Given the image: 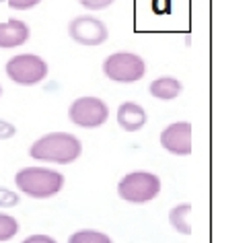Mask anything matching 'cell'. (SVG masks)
Wrapping results in <instances>:
<instances>
[{"instance_id":"cell-13","label":"cell","mask_w":251,"mask_h":243,"mask_svg":"<svg viewBox=\"0 0 251 243\" xmlns=\"http://www.w3.org/2000/svg\"><path fill=\"white\" fill-rule=\"evenodd\" d=\"M68 243H113L109 235L101 233V231H93V229H82L76 231L68 237Z\"/></svg>"},{"instance_id":"cell-18","label":"cell","mask_w":251,"mask_h":243,"mask_svg":"<svg viewBox=\"0 0 251 243\" xmlns=\"http://www.w3.org/2000/svg\"><path fill=\"white\" fill-rule=\"evenodd\" d=\"M15 134H17V128L13 124L0 120V140H8V138H13Z\"/></svg>"},{"instance_id":"cell-1","label":"cell","mask_w":251,"mask_h":243,"mask_svg":"<svg viewBox=\"0 0 251 243\" xmlns=\"http://www.w3.org/2000/svg\"><path fill=\"white\" fill-rule=\"evenodd\" d=\"M82 153V144L75 134L68 132H50L37 138L29 146V157L35 161L68 165L75 163Z\"/></svg>"},{"instance_id":"cell-7","label":"cell","mask_w":251,"mask_h":243,"mask_svg":"<svg viewBox=\"0 0 251 243\" xmlns=\"http://www.w3.org/2000/svg\"><path fill=\"white\" fill-rule=\"evenodd\" d=\"M68 35L80 46H101L109 37L107 25L97 17H75L68 25Z\"/></svg>"},{"instance_id":"cell-11","label":"cell","mask_w":251,"mask_h":243,"mask_svg":"<svg viewBox=\"0 0 251 243\" xmlns=\"http://www.w3.org/2000/svg\"><path fill=\"white\" fill-rule=\"evenodd\" d=\"M151 95L154 99H161V101H173L177 99L181 95L183 91V84L173 79V77H161V79H156L151 82V87H149Z\"/></svg>"},{"instance_id":"cell-20","label":"cell","mask_w":251,"mask_h":243,"mask_svg":"<svg viewBox=\"0 0 251 243\" xmlns=\"http://www.w3.org/2000/svg\"><path fill=\"white\" fill-rule=\"evenodd\" d=\"M0 95H2V87H0Z\"/></svg>"},{"instance_id":"cell-10","label":"cell","mask_w":251,"mask_h":243,"mask_svg":"<svg viewBox=\"0 0 251 243\" xmlns=\"http://www.w3.org/2000/svg\"><path fill=\"white\" fill-rule=\"evenodd\" d=\"M146 122H149V115H146L142 105L134 103V101H126L118 108V124L122 130L138 132L146 126Z\"/></svg>"},{"instance_id":"cell-15","label":"cell","mask_w":251,"mask_h":243,"mask_svg":"<svg viewBox=\"0 0 251 243\" xmlns=\"http://www.w3.org/2000/svg\"><path fill=\"white\" fill-rule=\"evenodd\" d=\"M21 202L19 194H15L13 189H6V188H0V208H13Z\"/></svg>"},{"instance_id":"cell-4","label":"cell","mask_w":251,"mask_h":243,"mask_svg":"<svg viewBox=\"0 0 251 243\" xmlns=\"http://www.w3.org/2000/svg\"><path fill=\"white\" fill-rule=\"evenodd\" d=\"M103 75L113 82H138L146 75V62L132 52H116L103 62Z\"/></svg>"},{"instance_id":"cell-21","label":"cell","mask_w":251,"mask_h":243,"mask_svg":"<svg viewBox=\"0 0 251 243\" xmlns=\"http://www.w3.org/2000/svg\"><path fill=\"white\" fill-rule=\"evenodd\" d=\"M0 2H4V0H0Z\"/></svg>"},{"instance_id":"cell-3","label":"cell","mask_w":251,"mask_h":243,"mask_svg":"<svg viewBox=\"0 0 251 243\" xmlns=\"http://www.w3.org/2000/svg\"><path fill=\"white\" fill-rule=\"evenodd\" d=\"M118 194L130 204H146L161 194V179L149 171H132L120 179Z\"/></svg>"},{"instance_id":"cell-17","label":"cell","mask_w":251,"mask_h":243,"mask_svg":"<svg viewBox=\"0 0 251 243\" xmlns=\"http://www.w3.org/2000/svg\"><path fill=\"white\" fill-rule=\"evenodd\" d=\"M6 2L13 10H29V8L37 6L41 0H6Z\"/></svg>"},{"instance_id":"cell-2","label":"cell","mask_w":251,"mask_h":243,"mask_svg":"<svg viewBox=\"0 0 251 243\" xmlns=\"http://www.w3.org/2000/svg\"><path fill=\"white\" fill-rule=\"evenodd\" d=\"M64 175L48 167H23L15 175V186L29 198L46 200L62 192Z\"/></svg>"},{"instance_id":"cell-14","label":"cell","mask_w":251,"mask_h":243,"mask_svg":"<svg viewBox=\"0 0 251 243\" xmlns=\"http://www.w3.org/2000/svg\"><path fill=\"white\" fill-rule=\"evenodd\" d=\"M19 233V223L15 216L10 215H0V243L10 241Z\"/></svg>"},{"instance_id":"cell-16","label":"cell","mask_w":251,"mask_h":243,"mask_svg":"<svg viewBox=\"0 0 251 243\" xmlns=\"http://www.w3.org/2000/svg\"><path fill=\"white\" fill-rule=\"evenodd\" d=\"M78 2L85 8H89V10H103V8L111 6L116 0H78Z\"/></svg>"},{"instance_id":"cell-12","label":"cell","mask_w":251,"mask_h":243,"mask_svg":"<svg viewBox=\"0 0 251 243\" xmlns=\"http://www.w3.org/2000/svg\"><path fill=\"white\" fill-rule=\"evenodd\" d=\"M190 215H192V204L183 202L171 208L169 213V223L171 227L181 235H192V225H190Z\"/></svg>"},{"instance_id":"cell-19","label":"cell","mask_w":251,"mask_h":243,"mask_svg":"<svg viewBox=\"0 0 251 243\" xmlns=\"http://www.w3.org/2000/svg\"><path fill=\"white\" fill-rule=\"evenodd\" d=\"M21 243H56V239H51L50 235H31Z\"/></svg>"},{"instance_id":"cell-5","label":"cell","mask_w":251,"mask_h":243,"mask_svg":"<svg viewBox=\"0 0 251 243\" xmlns=\"http://www.w3.org/2000/svg\"><path fill=\"white\" fill-rule=\"evenodd\" d=\"M48 72V62L35 54H17L6 62V77L21 87H33L44 82Z\"/></svg>"},{"instance_id":"cell-8","label":"cell","mask_w":251,"mask_h":243,"mask_svg":"<svg viewBox=\"0 0 251 243\" xmlns=\"http://www.w3.org/2000/svg\"><path fill=\"white\" fill-rule=\"evenodd\" d=\"M161 144L171 155H177V157L192 155V124L190 122L169 124L161 132Z\"/></svg>"},{"instance_id":"cell-6","label":"cell","mask_w":251,"mask_h":243,"mask_svg":"<svg viewBox=\"0 0 251 243\" xmlns=\"http://www.w3.org/2000/svg\"><path fill=\"white\" fill-rule=\"evenodd\" d=\"M68 118L75 126L80 128H99L109 118L107 103L99 97H80L75 99L68 108Z\"/></svg>"},{"instance_id":"cell-9","label":"cell","mask_w":251,"mask_h":243,"mask_svg":"<svg viewBox=\"0 0 251 243\" xmlns=\"http://www.w3.org/2000/svg\"><path fill=\"white\" fill-rule=\"evenodd\" d=\"M29 27L19 19H8L0 23V50H13L29 41Z\"/></svg>"}]
</instances>
